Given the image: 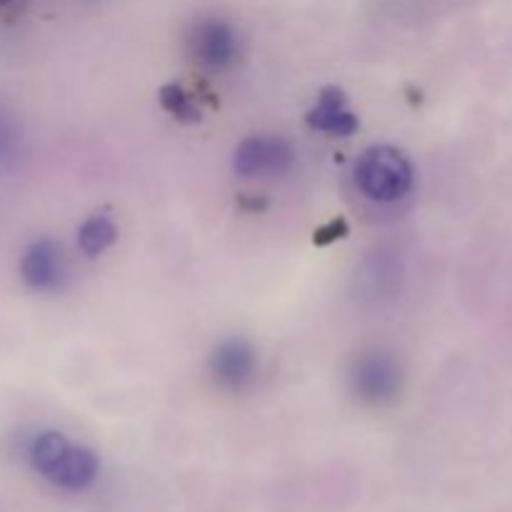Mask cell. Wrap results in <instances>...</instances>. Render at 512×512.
Listing matches in <instances>:
<instances>
[{"label":"cell","instance_id":"9c48e42d","mask_svg":"<svg viewBox=\"0 0 512 512\" xmlns=\"http://www.w3.org/2000/svg\"><path fill=\"white\" fill-rule=\"evenodd\" d=\"M115 240H118V228H115L113 218L105 213L90 215L78 230V245L88 258H98V255H103Z\"/></svg>","mask_w":512,"mask_h":512},{"label":"cell","instance_id":"5b68a950","mask_svg":"<svg viewBox=\"0 0 512 512\" xmlns=\"http://www.w3.org/2000/svg\"><path fill=\"white\" fill-rule=\"evenodd\" d=\"M185 45H188V53L195 63L215 70V73L233 68L240 58L238 35H235L233 25L220 18L198 20L190 28Z\"/></svg>","mask_w":512,"mask_h":512},{"label":"cell","instance_id":"ba28073f","mask_svg":"<svg viewBox=\"0 0 512 512\" xmlns=\"http://www.w3.org/2000/svg\"><path fill=\"white\" fill-rule=\"evenodd\" d=\"M305 120H308V125L313 130L338 135V138H348V135H353L360 128L358 115L348 108V98L335 85H328V88L320 90L318 100L308 110Z\"/></svg>","mask_w":512,"mask_h":512},{"label":"cell","instance_id":"30bf717a","mask_svg":"<svg viewBox=\"0 0 512 512\" xmlns=\"http://www.w3.org/2000/svg\"><path fill=\"white\" fill-rule=\"evenodd\" d=\"M158 100L160 105H163L165 113L173 115V118L180 120V123H188V125L200 123V110L195 108L190 95L183 90V85L165 83L163 88L158 90Z\"/></svg>","mask_w":512,"mask_h":512},{"label":"cell","instance_id":"8fae6325","mask_svg":"<svg viewBox=\"0 0 512 512\" xmlns=\"http://www.w3.org/2000/svg\"><path fill=\"white\" fill-rule=\"evenodd\" d=\"M18 153V130L13 118L0 108V165H8Z\"/></svg>","mask_w":512,"mask_h":512},{"label":"cell","instance_id":"8992f818","mask_svg":"<svg viewBox=\"0 0 512 512\" xmlns=\"http://www.w3.org/2000/svg\"><path fill=\"white\" fill-rule=\"evenodd\" d=\"M258 373V358L248 340L230 338L223 340L210 355V375L215 383L233 393H243L250 388Z\"/></svg>","mask_w":512,"mask_h":512},{"label":"cell","instance_id":"4fadbf2b","mask_svg":"<svg viewBox=\"0 0 512 512\" xmlns=\"http://www.w3.org/2000/svg\"><path fill=\"white\" fill-rule=\"evenodd\" d=\"M10 3V0H0V5H8Z\"/></svg>","mask_w":512,"mask_h":512},{"label":"cell","instance_id":"3957f363","mask_svg":"<svg viewBox=\"0 0 512 512\" xmlns=\"http://www.w3.org/2000/svg\"><path fill=\"white\" fill-rule=\"evenodd\" d=\"M350 383H353L355 395L363 403L388 405L398 398L403 373H400V365L393 355L373 348L355 358L353 370H350Z\"/></svg>","mask_w":512,"mask_h":512},{"label":"cell","instance_id":"7a4b0ae2","mask_svg":"<svg viewBox=\"0 0 512 512\" xmlns=\"http://www.w3.org/2000/svg\"><path fill=\"white\" fill-rule=\"evenodd\" d=\"M413 165L403 150L393 145H373L355 163V183L360 193L378 203H395L413 188Z\"/></svg>","mask_w":512,"mask_h":512},{"label":"cell","instance_id":"7c38bea8","mask_svg":"<svg viewBox=\"0 0 512 512\" xmlns=\"http://www.w3.org/2000/svg\"><path fill=\"white\" fill-rule=\"evenodd\" d=\"M348 233H350L348 223H345L343 218H333V220H330V223L320 225V228L315 230L313 243L320 245V248H325V245L338 243V240H343Z\"/></svg>","mask_w":512,"mask_h":512},{"label":"cell","instance_id":"52a82bcc","mask_svg":"<svg viewBox=\"0 0 512 512\" xmlns=\"http://www.w3.org/2000/svg\"><path fill=\"white\" fill-rule=\"evenodd\" d=\"M20 275L23 283L38 293H53L63 288L68 268L60 245L53 240H35L20 260Z\"/></svg>","mask_w":512,"mask_h":512},{"label":"cell","instance_id":"277c9868","mask_svg":"<svg viewBox=\"0 0 512 512\" xmlns=\"http://www.w3.org/2000/svg\"><path fill=\"white\" fill-rule=\"evenodd\" d=\"M295 165V148L283 135H248L233 155V170L240 178H273Z\"/></svg>","mask_w":512,"mask_h":512},{"label":"cell","instance_id":"6da1fadb","mask_svg":"<svg viewBox=\"0 0 512 512\" xmlns=\"http://www.w3.org/2000/svg\"><path fill=\"white\" fill-rule=\"evenodd\" d=\"M33 468L63 490H85L98 478V455L88 448L73 445L63 433H40L30 445Z\"/></svg>","mask_w":512,"mask_h":512}]
</instances>
